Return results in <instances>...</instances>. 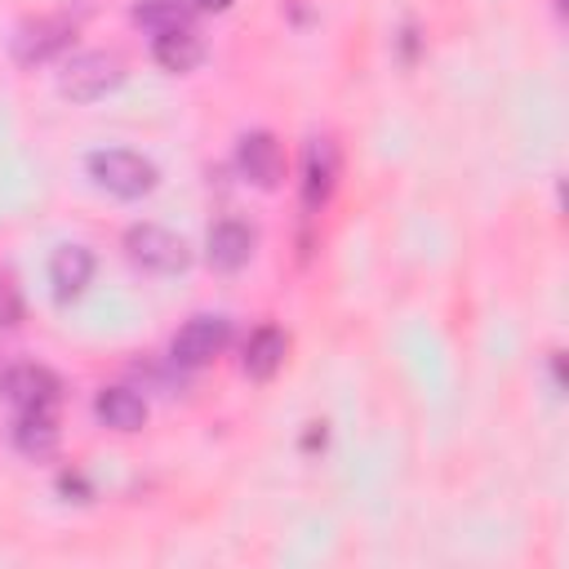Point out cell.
Returning a JSON list of instances; mask_svg holds the SVG:
<instances>
[{
  "instance_id": "ba28073f",
  "label": "cell",
  "mask_w": 569,
  "mask_h": 569,
  "mask_svg": "<svg viewBox=\"0 0 569 569\" xmlns=\"http://www.w3.org/2000/svg\"><path fill=\"white\" fill-rule=\"evenodd\" d=\"M253 249H258V231L240 218H218L209 231H204V262L218 271V276H236L253 262Z\"/></svg>"
},
{
  "instance_id": "5bb4252c",
  "label": "cell",
  "mask_w": 569,
  "mask_h": 569,
  "mask_svg": "<svg viewBox=\"0 0 569 569\" xmlns=\"http://www.w3.org/2000/svg\"><path fill=\"white\" fill-rule=\"evenodd\" d=\"M151 58L160 71L169 76H187L204 62V36L196 27H178V31H160L151 36Z\"/></svg>"
},
{
  "instance_id": "7a4b0ae2",
  "label": "cell",
  "mask_w": 569,
  "mask_h": 569,
  "mask_svg": "<svg viewBox=\"0 0 569 569\" xmlns=\"http://www.w3.org/2000/svg\"><path fill=\"white\" fill-rule=\"evenodd\" d=\"M120 80H124L120 53H111V49H84V53H71L67 67L58 71V93L67 102H80L84 107V102H98L111 89H120Z\"/></svg>"
},
{
  "instance_id": "4fadbf2b",
  "label": "cell",
  "mask_w": 569,
  "mask_h": 569,
  "mask_svg": "<svg viewBox=\"0 0 569 569\" xmlns=\"http://www.w3.org/2000/svg\"><path fill=\"white\" fill-rule=\"evenodd\" d=\"M93 418L107 427V431H120V436H133L147 427V400L133 391V387H102L93 396Z\"/></svg>"
},
{
  "instance_id": "277c9868",
  "label": "cell",
  "mask_w": 569,
  "mask_h": 569,
  "mask_svg": "<svg viewBox=\"0 0 569 569\" xmlns=\"http://www.w3.org/2000/svg\"><path fill=\"white\" fill-rule=\"evenodd\" d=\"M76 31H80V18H71V13H36V18H27V22L13 31L9 53H13L18 67H44V62H53L58 53L71 49Z\"/></svg>"
},
{
  "instance_id": "9a60e30c",
  "label": "cell",
  "mask_w": 569,
  "mask_h": 569,
  "mask_svg": "<svg viewBox=\"0 0 569 569\" xmlns=\"http://www.w3.org/2000/svg\"><path fill=\"white\" fill-rule=\"evenodd\" d=\"M133 22L147 36H160V31L196 27V9H191V0H138L133 4Z\"/></svg>"
},
{
  "instance_id": "8992f818",
  "label": "cell",
  "mask_w": 569,
  "mask_h": 569,
  "mask_svg": "<svg viewBox=\"0 0 569 569\" xmlns=\"http://www.w3.org/2000/svg\"><path fill=\"white\" fill-rule=\"evenodd\" d=\"M227 347H231V320L218 316V311H200V316H191V320L173 333L169 360H173L178 369H204V365H213Z\"/></svg>"
},
{
  "instance_id": "52a82bcc",
  "label": "cell",
  "mask_w": 569,
  "mask_h": 569,
  "mask_svg": "<svg viewBox=\"0 0 569 569\" xmlns=\"http://www.w3.org/2000/svg\"><path fill=\"white\" fill-rule=\"evenodd\" d=\"M236 169H240V178H244L249 187L276 191V187L284 182V169H289L280 138H276L271 129H249V133H240V138H236Z\"/></svg>"
},
{
  "instance_id": "2e32d148",
  "label": "cell",
  "mask_w": 569,
  "mask_h": 569,
  "mask_svg": "<svg viewBox=\"0 0 569 569\" xmlns=\"http://www.w3.org/2000/svg\"><path fill=\"white\" fill-rule=\"evenodd\" d=\"M22 316V302H18V289L9 276H0V325H18Z\"/></svg>"
},
{
  "instance_id": "5b68a950",
  "label": "cell",
  "mask_w": 569,
  "mask_h": 569,
  "mask_svg": "<svg viewBox=\"0 0 569 569\" xmlns=\"http://www.w3.org/2000/svg\"><path fill=\"white\" fill-rule=\"evenodd\" d=\"M338 173H342V156H338V142L329 133H316L302 151V182H298V204L307 218H320L325 204L333 200L338 191Z\"/></svg>"
},
{
  "instance_id": "30bf717a",
  "label": "cell",
  "mask_w": 569,
  "mask_h": 569,
  "mask_svg": "<svg viewBox=\"0 0 569 569\" xmlns=\"http://www.w3.org/2000/svg\"><path fill=\"white\" fill-rule=\"evenodd\" d=\"M9 440L22 458L31 462H49L62 445V427H58V409H13L9 422Z\"/></svg>"
},
{
  "instance_id": "6da1fadb",
  "label": "cell",
  "mask_w": 569,
  "mask_h": 569,
  "mask_svg": "<svg viewBox=\"0 0 569 569\" xmlns=\"http://www.w3.org/2000/svg\"><path fill=\"white\" fill-rule=\"evenodd\" d=\"M84 169H89L93 187L116 200H142L160 182V169L142 151H129V147H98L84 156Z\"/></svg>"
},
{
  "instance_id": "e0dca14e",
  "label": "cell",
  "mask_w": 569,
  "mask_h": 569,
  "mask_svg": "<svg viewBox=\"0 0 569 569\" xmlns=\"http://www.w3.org/2000/svg\"><path fill=\"white\" fill-rule=\"evenodd\" d=\"M231 4H236V0H191L196 13H227Z\"/></svg>"
},
{
  "instance_id": "8fae6325",
  "label": "cell",
  "mask_w": 569,
  "mask_h": 569,
  "mask_svg": "<svg viewBox=\"0 0 569 569\" xmlns=\"http://www.w3.org/2000/svg\"><path fill=\"white\" fill-rule=\"evenodd\" d=\"M93 271H98V258L89 244H58L53 258H49V289H53V302L67 307L76 302L89 284H93Z\"/></svg>"
},
{
  "instance_id": "3957f363",
  "label": "cell",
  "mask_w": 569,
  "mask_h": 569,
  "mask_svg": "<svg viewBox=\"0 0 569 569\" xmlns=\"http://www.w3.org/2000/svg\"><path fill=\"white\" fill-rule=\"evenodd\" d=\"M124 253L138 271L147 276H182L191 267V249L178 231L160 227V222H133L124 231Z\"/></svg>"
},
{
  "instance_id": "7c38bea8",
  "label": "cell",
  "mask_w": 569,
  "mask_h": 569,
  "mask_svg": "<svg viewBox=\"0 0 569 569\" xmlns=\"http://www.w3.org/2000/svg\"><path fill=\"white\" fill-rule=\"evenodd\" d=\"M284 356H289V338H284V329H276V325H258V329L244 338L240 369H244L249 382H271V378L284 369Z\"/></svg>"
},
{
  "instance_id": "ac0fdd59",
  "label": "cell",
  "mask_w": 569,
  "mask_h": 569,
  "mask_svg": "<svg viewBox=\"0 0 569 569\" xmlns=\"http://www.w3.org/2000/svg\"><path fill=\"white\" fill-rule=\"evenodd\" d=\"M0 382H4V373H0Z\"/></svg>"
},
{
  "instance_id": "9c48e42d",
  "label": "cell",
  "mask_w": 569,
  "mask_h": 569,
  "mask_svg": "<svg viewBox=\"0 0 569 569\" xmlns=\"http://www.w3.org/2000/svg\"><path fill=\"white\" fill-rule=\"evenodd\" d=\"M0 391H4V400L13 405V409H58L62 405V378L49 369V365H13L9 373H4V382H0Z\"/></svg>"
}]
</instances>
